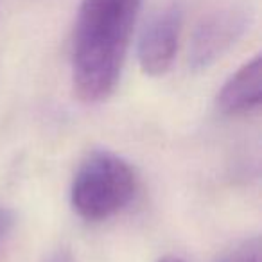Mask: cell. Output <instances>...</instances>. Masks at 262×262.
<instances>
[{
    "mask_svg": "<svg viewBox=\"0 0 262 262\" xmlns=\"http://www.w3.org/2000/svg\"><path fill=\"white\" fill-rule=\"evenodd\" d=\"M142 0H83L72 41V86L84 104L113 94Z\"/></svg>",
    "mask_w": 262,
    "mask_h": 262,
    "instance_id": "6da1fadb",
    "label": "cell"
},
{
    "mask_svg": "<svg viewBox=\"0 0 262 262\" xmlns=\"http://www.w3.org/2000/svg\"><path fill=\"white\" fill-rule=\"evenodd\" d=\"M139 187L135 169L108 149L86 155L70 187V205L83 221L101 223L120 214Z\"/></svg>",
    "mask_w": 262,
    "mask_h": 262,
    "instance_id": "7a4b0ae2",
    "label": "cell"
},
{
    "mask_svg": "<svg viewBox=\"0 0 262 262\" xmlns=\"http://www.w3.org/2000/svg\"><path fill=\"white\" fill-rule=\"evenodd\" d=\"M248 26L250 13L243 6H225L203 16L190 38V69L205 70L219 61L241 40Z\"/></svg>",
    "mask_w": 262,
    "mask_h": 262,
    "instance_id": "3957f363",
    "label": "cell"
},
{
    "mask_svg": "<svg viewBox=\"0 0 262 262\" xmlns=\"http://www.w3.org/2000/svg\"><path fill=\"white\" fill-rule=\"evenodd\" d=\"M182 22L180 4H167L147 20L137 47V58L144 74L158 77L169 72L178 52Z\"/></svg>",
    "mask_w": 262,
    "mask_h": 262,
    "instance_id": "277c9868",
    "label": "cell"
},
{
    "mask_svg": "<svg viewBox=\"0 0 262 262\" xmlns=\"http://www.w3.org/2000/svg\"><path fill=\"white\" fill-rule=\"evenodd\" d=\"M262 101V61L260 56L246 61L221 86L215 99L217 110L226 117L246 115L258 110Z\"/></svg>",
    "mask_w": 262,
    "mask_h": 262,
    "instance_id": "5b68a950",
    "label": "cell"
},
{
    "mask_svg": "<svg viewBox=\"0 0 262 262\" xmlns=\"http://www.w3.org/2000/svg\"><path fill=\"white\" fill-rule=\"evenodd\" d=\"M215 262H260V239L250 237L230 250H226Z\"/></svg>",
    "mask_w": 262,
    "mask_h": 262,
    "instance_id": "8992f818",
    "label": "cell"
},
{
    "mask_svg": "<svg viewBox=\"0 0 262 262\" xmlns=\"http://www.w3.org/2000/svg\"><path fill=\"white\" fill-rule=\"evenodd\" d=\"M13 225H15V215H13V212L9 210V208L0 207V243L8 237Z\"/></svg>",
    "mask_w": 262,
    "mask_h": 262,
    "instance_id": "52a82bcc",
    "label": "cell"
},
{
    "mask_svg": "<svg viewBox=\"0 0 262 262\" xmlns=\"http://www.w3.org/2000/svg\"><path fill=\"white\" fill-rule=\"evenodd\" d=\"M43 262H76V258H74L72 251H70L69 248L59 246V248H56V250H52L51 253L45 257Z\"/></svg>",
    "mask_w": 262,
    "mask_h": 262,
    "instance_id": "ba28073f",
    "label": "cell"
},
{
    "mask_svg": "<svg viewBox=\"0 0 262 262\" xmlns=\"http://www.w3.org/2000/svg\"><path fill=\"white\" fill-rule=\"evenodd\" d=\"M158 262H185V260H183V258H180V257H174V255H169V257L160 258Z\"/></svg>",
    "mask_w": 262,
    "mask_h": 262,
    "instance_id": "9c48e42d",
    "label": "cell"
}]
</instances>
